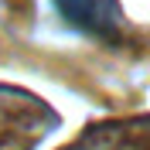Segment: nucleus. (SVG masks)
<instances>
[{
    "instance_id": "nucleus-1",
    "label": "nucleus",
    "mask_w": 150,
    "mask_h": 150,
    "mask_svg": "<svg viewBox=\"0 0 150 150\" xmlns=\"http://www.w3.org/2000/svg\"><path fill=\"white\" fill-rule=\"evenodd\" d=\"M58 17L79 34H89L96 41H116L120 38V4L116 0H51Z\"/></svg>"
}]
</instances>
